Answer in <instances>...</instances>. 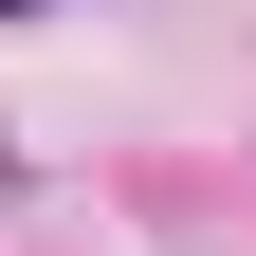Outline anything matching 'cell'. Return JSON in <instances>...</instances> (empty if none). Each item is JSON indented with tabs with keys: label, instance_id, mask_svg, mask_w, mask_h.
Here are the masks:
<instances>
[{
	"label": "cell",
	"instance_id": "1",
	"mask_svg": "<svg viewBox=\"0 0 256 256\" xmlns=\"http://www.w3.org/2000/svg\"><path fill=\"white\" fill-rule=\"evenodd\" d=\"M0 18H37V0H0Z\"/></svg>",
	"mask_w": 256,
	"mask_h": 256
}]
</instances>
